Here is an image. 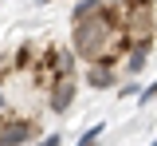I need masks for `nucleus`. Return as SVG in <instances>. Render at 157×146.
<instances>
[{
    "instance_id": "nucleus-1",
    "label": "nucleus",
    "mask_w": 157,
    "mask_h": 146,
    "mask_svg": "<svg viewBox=\"0 0 157 146\" xmlns=\"http://www.w3.org/2000/svg\"><path fill=\"white\" fill-rule=\"evenodd\" d=\"M118 36H122V32L102 28V24H75V32H71V51H75L82 63H94V59H102V55L114 51Z\"/></svg>"
},
{
    "instance_id": "nucleus-2",
    "label": "nucleus",
    "mask_w": 157,
    "mask_h": 146,
    "mask_svg": "<svg viewBox=\"0 0 157 146\" xmlns=\"http://www.w3.org/2000/svg\"><path fill=\"white\" fill-rule=\"evenodd\" d=\"M39 134V126L32 115H12V111H4V119H0V146H24L32 142Z\"/></svg>"
},
{
    "instance_id": "nucleus-3",
    "label": "nucleus",
    "mask_w": 157,
    "mask_h": 146,
    "mask_svg": "<svg viewBox=\"0 0 157 146\" xmlns=\"http://www.w3.org/2000/svg\"><path fill=\"white\" fill-rule=\"evenodd\" d=\"M118 59L114 55H102V59L86 63V87H94V91H110V87H118Z\"/></svg>"
},
{
    "instance_id": "nucleus-4",
    "label": "nucleus",
    "mask_w": 157,
    "mask_h": 146,
    "mask_svg": "<svg viewBox=\"0 0 157 146\" xmlns=\"http://www.w3.org/2000/svg\"><path fill=\"white\" fill-rule=\"evenodd\" d=\"M75 95H78V83H75V79H59V83L47 91V111H51V115H67L71 103H75Z\"/></svg>"
},
{
    "instance_id": "nucleus-5",
    "label": "nucleus",
    "mask_w": 157,
    "mask_h": 146,
    "mask_svg": "<svg viewBox=\"0 0 157 146\" xmlns=\"http://www.w3.org/2000/svg\"><path fill=\"white\" fill-rule=\"evenodd\" d=\"M149 47H153V36L149 40H134L130 51H126V59H122V71L126 75H141V67L149 63Z\"/></svg>"
},
{
    "instance_id": "nucleus-6",
    "label": "nucleus",
    "mask_w": 157,
    "mask_h": 146,
    "mask_svg": "<svg viewBox=\"0 0 157 146\" xmlns=\"http://www.w3.org/2000/svg\"><path fill=\"white\" fill-rule=\"evenodd\" d=\"M98 134H102V123H98V126H90V130L78 138V146H94V142H98Z\"/></svg>"
},
{
    "instance_id": "nucleus-7",
    "label": "nucleus",
    "mask_w": 157,
    "mask_h": 146,
    "mask_svg": "<svg viewBox=\"0 0 157 146\" xmlns=\"http://www.w3.org/2000/svg\"><path fill=\"white\" fill-rule=\"evenodd\" d=\"M153 95H157V83H149V87H145V91H141V103H149Z\"/></svg>"
},
{
    "instance_id": "nucleus-8",
    "label": "nucleus",
    "mask_w": 157,
    "mask_h": 146,
    "mask_svg": "<svg viewBox=\"0 0 157 146\" xmlns=\"http://www.w3.org/2000/svg\"><path fill=\"white\" fill-rule=\"evenodd\" d=\"M39 146H59V134H43V138H39Z\"/></svg>"
},
{
    "instance_id": "nucleus-9",
    "label": "nucleus",
    "mask_w": 157,
    "mask_h": 146,
    "mask_svg": "<svg viewBox=\"0 0 157 146\" xmlns=\"http://www.w3.org/2000/svg\"><path fill=\"white\" fill-rule=\"evenodd\" d=\"M106 4H114V8H122V4H126V0H106Z\"/></svg>"
},
{
    "instance_id": "nucleus-10",
    "label": "nucleus",
    "mask_w": 157,
    "mask_h": 146,
    "mask_svg": "<svg viewBox=\"0 0 157 146\" xmlns=\"http://www.w3.org/2000/svg\"><path fill=\"white\" fill-rule=\"evenodd\" d=\"M0 119H4V111H0Z\"/></svg>"
}]
</instances>
